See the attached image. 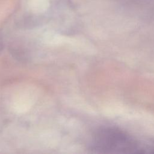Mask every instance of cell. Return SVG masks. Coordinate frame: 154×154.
<instances>
[{
	"mask_svg": "<svg viewBox=\"0 0 154 154\" xmlns=\"http://www.w3.org/2000/svg\"><path fill=\"white\" fill-rule=\"evenodd\" d=\"M94 149L103 150L106 152L108 150L119 149H136V143L133 139L125 133L115 129H103L99 130L93 139Z\"/></svg>",
	"mask_w": 154,
	"mask_h": 154,
	"instance_id": "obj_1",
	"label": "cell"
}]
</instances>
